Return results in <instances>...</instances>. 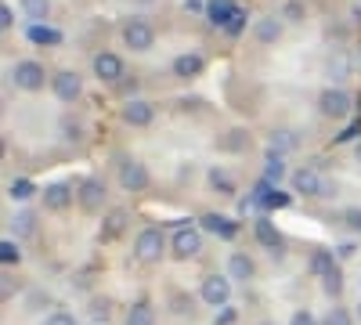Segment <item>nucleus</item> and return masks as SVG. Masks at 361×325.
<instances>
[{
	"instance_id": "nucleus-1",
	"label": "nucleus",
	"mask_w": 361,
	"mask_h": 325,
	"mask_svg": "<svg viewBox=\"0 0 361 325\" xmlns=\"http://www.w3.org/2000/svg\"><path fill=\"white\" fill-rule=\"evenodd\" d=\"M130 253H134V260H137V264H145V268L159 264V260H163V253H166V235H163V228H141Z\"/></svg>"
},
{
	"instance_id": "nucleus-2",
	"label": "nucleus",
	"mask_w": 361,
	"mask_h": 325,
	"mask_svg": "<svg viewBox=\"0 0 361 325\" xmlns=\"http://www.w3.org/2000/svg\"><path fill=\"white\" fill-rule=\"evenodd\" d=\"M289 181H293V192L304 195V199H325V195H333V185L325 181V173L318 166H296L289 173Z\"/></svg>"
},
{
	"instance_id": "nucleus-3",
	"label": "nucleus",
	"mask_w": 361,
	"mask_h": 325,
	"mask_svg": "<svg viewBox=\"0 0 361 325\" xmlns=\"http://www.w3.org/2000/svg\"><path fill=\"white\" fill-rule=\"evenodd\" d=\"M199 300L206 304V307H228L231 304V275L224 271H209V275H202V282H199Z\"/></svg>"
},
{
	"instance_id": "nucleus-4",
	"label": "nucleus",
	"mask_w": 361,
	"mask_h": 325,
	"mask_svg": "<svg viewBox=\"0 0 361 325\" xmlns=\"http://www.w3.org/2000/svg\"><path fill=\"white\" fill-rule=\"evenodd\" d=\"M202 253V228H192V224H180L170 239V257L173 260H192Z\"/></svg>"
},
{
	"instance_id": "nucleus-5",
	"label": "nucleus",
	"mask_w": 361,
	"mask_h": 325,
	"mask_svg": "<svg viewBox=\"0 0 361 325\" xmlns=\"http://www.w3.org/2000/svg\"><path fill=\"white\" fill-rule=\"evenodd\" d=\"M350 94L343 91V87H325V91L318 94V112L325 116V120H347L350 116Z\"/></svg>"
},
{
	"instance_id": "nucleus-6",
	"label": "nucleus",
	"mask_w": 361,
	"mask_h": 325,
	"mask_svg": "<svg viewBox=\"0 0 361 325\" xmlns=\"http://www.w3.org/2000/svg\"><path fill=\"white\" fill-rule=\"evenodd\" d=\"M123 44L130 47V51H152L156 47V29H152V22H145V18H127L123 22Z\"/></svg>"
},
{
	"instance_id": "nucleus-7",
	"label": "nucleus",
	"mask_w": 361,
	"mask_h": 325,
	"mask_svg": "<svg viewBox=\"0 0 361 325\" xmlns=\"http://www.w3.org/2000/svg\"><path fill=\"white\" fill-rule=\"evenodd\" d=\"M105 199H109V192H105L102 177H83V181L76 185V202H80L83 214H98L105 206Z\"/></svg>"
},
{
	"instance_id": "nucleus-8",
	"label": "nucleus",
	"mask_w": 361,
	"mask_h": 325,
	"mask_svg": "<svg viewBox=\"0 0 361 325\" xmlns=\"http://www.w3.org/2000/svg\"><path fill=\"white\" fill-rule=\"evenodd\" d=\"M119 185H123V192H148V185H152V173H148V166L141 159H119Z\"/></svg>"
},
{
	"instance_id": "nucleus-9",
	"label": "nucleus",
	"mask_w": 361,
	"mask_h": 325,
	"mask_svg": "<svg viewBox=\"0 0 361 325\" xmlns=\"http://www.w3.org/2000/svg\"><path fill=\"white\" fill-rule=\"evenodd\" d=\"M253 239H257L271 257H282V253H286V239H282V231L275 228V221H271L267 214H260V217L253 221Z\"/></svg>"
},
{
	"instance_id": "nucleus-10",
	"label": "nucleus",
	"mask_w": 361,
	"mask_h": 325,
	"mask_svg": "<svg viewBox=\"0 0 361 325\" xmlns=\"http://www.w3.org/2000/svg\"><path fill=\"white\" fill-rule=\"evenodd\" d=\"M51 91H54L58 102L73 105V102L83 94V80H80V73H73V69H58V73L51 76Z\"/></svg>"
},
{
	"instance_id": "nucleus-11",
	"label": "nucleus",
	"mask_w": 361,
	"mask_h": 325,
	"mask_svg": "<svg viewBox=\"0 0 361 325\" xmlns=\"http://www.w3.org/2000/svg\"><path fill=\"white\" fill-rule=\"evenodd\" d=\"M11 80H15V87H22V91H44V80H47V73H44V66H40V62H33V58H25V62H15Z\"/></svg>"
},
{
	"instance_id": "nucleus-12",
	"label": "nucleus",
	"mask_w": 361,
	"mask_h": 325,
	"mask_svg": "<svg viewBox=\"0 0 361 325\" xmlns=\"http://www.w3.org/2000/svg\"><path fill=\"white\" fill-rule=\"evenodd\" d=\"M119 120H123L127 127H148L156 120V105L145 102V98H127L123 109H119Z\"/></svg>"
},
{
	"instance_id": "nucleus-13",
	"label": "nucleus",
	"mask_w": 361,
	"mask_h": 325,
	"mask_svg": "<svg viewBox=\"0 0 361 325\" xmlns=\"http://www.w3.org/2000/svg\"><path fill=\"white\" fill-rule=\"evenodd\" d=\"M257 199H260V206H264V214H271V210H286V206L293 202V195H286L275 181H264V177H260V181L250 188Z\"/></svg>"
},
{
	"instance_id": "nucleus-14",
	"label": "nucleus",
	"mask_w": 361,
	"mask_h": 325,
	"mask_svg": "<svg viewBox=\"0 0 361 325\" xmlns=\"http://www.w3.org/2000/svg\"><path fill=\"white\" fill-rule=\"evenodd\" d=\"M94 76H98L102 83H119V80L127 76L123 58L112 54V51H98V54H94Z\"/></svg>"
},
{
	"instance_id": "nucleus-15",
	"label": "nucleus",
	"mask_w": 361,
	"mask_h": 325,
	"mask_svg": "<svg viewBox=\"0 0 361 325\" xmlns=\"http://www.w3.org/2000/svg\"><path fill=\"white\" fill-rule=\"evenodd\" d=\"M40 195H44V210H51V214H62V210H69L73 199H76V192H73L66 181H54V185H47Z\"/></svg>"
},
{
	"instance_id": "nucleus-16",
	"label": "nucleus",
	"mask_w": 361,
	"mask_h": 325,
	"mask_svg": "<svg viewBox=\"0 0 361 325\" xmlns=\"http://www.w3.org/2000/svg\"><path fill=\"white\" fill-rule=\"evenodd\" d=\"M199 228L209 231V235H217V239H224V243H231L235 235H238V224L231 217H224V214H202Z\"/></svg>"
},
{
	"instance_id": "nucleus-17",
	"label": "nucleus",
	"mask_w": 361,
	"mask_h": 325,
	"mask_svg": "<svg viewBox=\"0 0 361 325\" xmlns=\"http://www.w3.org/2000/svg\"><path fill=\"white\" fill-rule=\"evenodd\" d=\"M282 29H286V22H282L279 15H264V18L253 22V37H257L260 44H275V40L282 37Z\"/></svg>"
},
{
	"instance_id": "nucleus-18",
	"label": "nucleus",
	"mask_w": 361,
	"mask_h": 325,
	"mask_svg": "<svg viewBox=\"0 0 361 325\" xmlns=\"http://www.w3.org/2000/svg\"><path fill=\"white\" fill-rule=\"evenodd\" d=\"M307 268H311V275H314V278H329V275H333V271L340 268V260H336V253H333V250H311Z\"/></svg>"
},
{
	"instance_id": "nucleus-19",
	"label": "nucleus",
	"mask_w": 361,
	"mask_h": 325,
	"mask_svg": "<svg viewBox=\"0 0 361 325\" xmlns=\"http://www.w3.org/2000/svg\"><path fill=\"white\" fill-rule=\"evenodd\" d=\"M228 275H231V282H253V278H257V264H253V257H246V253H231V257H228Z\"/></svg>"
},
{
	"instance_id": "nucleus-20",
	"label": "nucleus",
	"mask_w": 361,
	"mask_h": 325,
	"mask_svg": "<svg viewBox=\"0 0 361 325\" xmlns=\"http://www.w3.org/2000/svg\"><path fill=\"white\" fill-rule=\"evenodd\" d=\"M202 66H206V62H202V54L188 51V54H177L170 69H173V76H177V80H192V76H199V73H202Z\"/></svg>"
},
{
	"instance_id": "nucleus-21",
	"label": "nucleus",
	"mask_w": 361,
	"mask_h": 325,
	"mask_svg": "<svg viewBox=\"0 0 361 325\" xmlns=\"http://www.w3.org/2000/svg\"><path fill=\"white\" fill-rule=\"evenodd\" d=\"M238 4H231V0H206V22L214 25V29H224L231 22Z\"/></svg>"
},
{
	"instance_id": "nucleus-22",
	"label": "nucleus",
	"mask_w": 361,
	"mask_h": 325,
	"mask_svg": "<svg viewBox=\"0 0 361 325\" xmlns=\"http://www.w3.org/2000/svg\"><path fill=\"white\" fill-rule=\"evenodd\" d=\"M127 221H130V217H127V210H112V214H109V217L102 221V231H98V239H102V243H116L119 235L127 231Z\"/></svg>"
},
{
	"instance_id": "nucleus-23",
	"label": "nucleus",
	"mask_w": 361,
	"mask_h": 325,
	"mask_svg": "<svg viewBox=\"0 0 361 325\" xmlns=\"http://www.w3.org/2000/svg\"><path fill=\"white\" fill-rule=\"evenodd\" d=\"M206 181H209V188H214L217 195H224V199H231L235 192H238V185H235V177L228 173V170H221V166H214L206 173Z\"/></svg>"
},
{
	"instance_id": "nucleus-24",
	"label": "nucleus",
	"mask_w": 361,
	"mask_h": 325,
	"mask_svg": "<svg viewBox=\"0 0 361 325\" xmlns=\"http://www.w3.org/2000/svg\"><path fill=\"white\" fill-rule=\"evenodd\" d=\"M127 325H156V307H152V300H148V297L134 300L130 311H127Z\"/></svg>"
},
{
	"instance_id": "nucleus-25",
	"label": "nucleus",
	"mask_w": 361,
	"mask_h": 325,
	"mask_svg": "<svg viewBox=\"0 0 361 325\" xmlns=\"http://www.w3.org/2000/svg\"><path fill=\"white\" fill-rule=\"evenodd\" d=\"M286 177V156L282 152H275V149H267V156H264V181H282Z\"/></svg>"
},
{
	"instance_id": "nucleus-26",
	"label": "nucleus",
	"mask_w": 361,
	"mask_h": 325,
	"mask_svg": "<svg viewBox=\"0 0 361 325\" xmlns=\"http://www.w3.org/2000/svg\"><path fill=\"white\" fill-rule=\"evenodd\" d=\"M279 18L286 22V25H300L307 18V8H304V0H286V4L279 8Z\"/></svg>"
},
{
	"instance_id": "nucleus-27",
	"label": "nucleus",
	"mask_w": 361,
	"mask_h": 325,
	"mask_svg": "<svg viewBox=\"0 0 361 325\" xmlns=\"http://www.w3.org/2000/svg\"><path fill=\"white\" fill-rule=\"evenodd\" d=\"M29 40H33V44H62V33L51 29L47 22H33V25H29Z\"/></svg>"
},
{
	"instance_id": "nucleus-28",
	"label": "nucleus",
	"mask_w": 361,
	"mask_h": 325,
	"mask_svg": "<svg viewBox=\"0 0 361 325\" xmlns=\"http://www.w3.org/2000/svg\"><path fill=\"white\" fill-rule=\"evenodd\" d=\"M267 149H275V152H293L296 149V134L293 130H271L267 134Z\"/></svg>"
},
{
	"instance_id": "nucleus-29",
	"label": "nucleus",
	"mask_w": 361,
	"mask_h": 325,
	"mask_svg": "<svg viewBox=\"0 0 361 325\" xmlns=\"http://www.w3.org/2000/svg\"><path fill=\"white\" fill-rule=\"evenodd\" d=\"M221 149H224V152H246V149H250V134L238 130V127L228 130V134L221 137Z\"/></svg>"
},
{
	"instance_id": "nucleus-30",
	"label": "nucleus",
	"mask_w": 361,
	"mask_h": 325,
	"mask_svg": "<svg viewBox=\"0 0 361 325\" xmlns=\"http://www.w3.org/2000/svg\"><path fill=\"white\" fill-rule=\"evenodd\" d=\"M22 11L29 22H47L51 15V0H22Z\"/></svg>"
},
{
	"instance_id": "nucleus-31",
	"label": "nucleus",
	"mask_w": 361,
	"mask_h": 325,
	"mask_svg": "<svg viewBox=\"0 0 361 325\" xmlns=\"http://www.w3.org/2000/svg\"><path fill=\"white\" fill-rule=\"evenodd\" d=\"M8 195H11L15 202H25V199H33V195H37V185L29 181V177H18V181L8 185Z\"/></svg>"
},
{
	"instance_id": "nucleus-32",
	"label": "nucleus",
	"mask_w": 361,
	"mask_h": 325,
	"mask_svg": "<svg viewBox=\"0 0 361 325\" xmlns=\"http://www.w3.org/2000/svg\"><path fill=\"white\" fill-rule=\"evenodd\" d=\"M11 228H15V235H33V231H37V217L29 214V210H18V214L11 217Z\"/></svg>"
},
{
	"instance_id": "nucleus-33",
	"label": "nucleus",
	"mask_w": 361,
	"mask_h": 325,
	"mask_svg": "<svg viewBox=\"0 0 361 325\" xmlns=\"http://www.w3.org/2000/svg\"><path fill=\"white\" fill-rule=\"evenodd\" d=\"M18 260H22L18 243H15V239H0V264H4V268H11V264H18Z\"/></svg>"
},
{
	"instance_id": "nucleus-34",
	"label": "nucleus",
	"mask_w": 361,
	"mask_h": 325,
	"mask_svg": "<svg viewBox=\"0 0 361 325\" xmlns=\"http://www.w3.org/2000/svg\"><path fill=\"white\" fill-rule=\"evenodd\" d=\"M173 314H177V318H195V297L173 293Z\"/></svg>"
},
{
	"instance_id": "nucleus-35",
	"label": "nucleus",
	"mask_w": 361,
	"mask_h": 325,
	"mask_svg": "<svg viewBox=\"0 0 361 325\" xmlns=\"http://www.w3.org/2000/svg\"><path fill=\"white\" fill-rule=\"evenodd\" d=\"M322 325H354V318H350L347 307H329V314L322 318Z\"/></svg>"
},
{
	"instance_id": "nucleus-36",
	"label": "nucleus",
	"mask_w": 361,
	"mask_h": 325,
	"mask_svg": "<svg viewBox=\"0 0 361 325\" xmlns=\"http://www.w3.org/2000/svg\"><path fill=\"white\" fill-rule=\"evenodd\" d=\"M246 18H250V15H246L243 8H235V15H231V22L224 25V33H228V37H238V33H243V29H246Z\"/></svg>"
},
{
	"instance_id": "nucleus-37",
	"label": "nucleus",
	"mask_w": 361,
	"mask_h": 325,
	"mask_svg": "<svg viewBox=\"0 0 361 325\" xmlns=\"http://www.w3.org/2000/svg\"><path fill=\"white\" fill-rule=\"evenodd\" d=\"M322 289L329 293V297H340V293H343V275H340V268L329 275V278H322Z\"/></svg>"
},
{
	"instance_id": "nucleus-38",
	"label": "nucleus",
	"mask_w": 361,
	"mask_h": 325,
	"mask_svg": "<svg viewBox=\"0 0 361 325\" xmlns=\"http://www.w3.org/2000/svg\"><path fill=\"white\" fill-rule=\"evenodd\" d=\"M289 325H322V321H318V318H314V314H311L307 307H300V311H293Z\"/></svg>"
},
{
	"instance_id": "nucleus-39",
	"label": "nucleus",
	"mask_w": 361,
	"mask_h": 325,
	"mask_svg": "<svg viewBox=\"0 0 361 325\" xmlns=\"http://www.w3.org/2000/svg\"><path fill=\"white\" fill-rule=\"evenodd\" d=\"M44 325H80V321H76V318H73L69 311H51Z\"/></svg>"
},
{
	"instance_id": "nucleus-40",
	"label": "nucleus",
	"mask_w": 361,
	"mask_h": 325,
	"mask_svg": "<svg viewBox=\"0 0 361 325\" xmlns=\"http://www.w3.org/2000/svg\"><path fill=\"white\" fill-rule=\"evenodd\" d=\"M80 130H83V127H80L76 120H62V137H66V141H80V137H83Z\"/></svg>"
},
{
	"instance_id": "nucleus-41",
	"label": "nucleus",
	"mask_w": 361,
	"mask_h": 325,
	"mask_svg": "<svg viewBox=\"0 0 361 325\" xmlns=\"http://www.w3.org/2000/svg\"><path fill=\"white\" fill-rule=\"evenodd\" d=\"M235 321H238V311L235 307H221L217 318H214V325H235Z\"/></svg>"
},
{
	"instance_id": "nucleus-42",
	"label": "nucleus",
	"mask_w": 361,
	"mask_h": 325,
	"mask_svg": "<svg viewBox=\"0 0 361 325\" xmlns=\"http://www.w3.org/2000/svg\"><path fill=\"white\" fill-rule=\"evenodd\" d=\"M90 314H94L98 321H105V318L112 314V304H109V300H94V304H90Z\"/></svg>"
},
{
	"instance_id": "nucleus-43",
	"label": "nucleus",
	"mask_w": 361,
	"mask_h": 325,
	"mask_svg": "<svg viewBox=\"0 0 361 325\" xmlns=\"http://www.w3.org/2000/svg\"><path fill=\"white\" fill-rule=\"evenodd\" d=\"M343 221H347V228H350V231H357V235H361V206L347 210V214H343Z\"/></svg>"
},
{
	"instance_id": "nucleus-44",
	"label": "nucleus",
	"mask_w": 361,
	"mask_h": 325,
	"mask_svg": "<svg viewBox=\"0 0 361 325\" xmlns=\"http://www.w3.org/2000/svg\"><path fill=\"white\" fill-rule=\"evenodd\" d=\"M15 25V11L8 4H0V29H11Z\"/></svg>"
},
{
	"instance_id": "nucleus-45",
	"label": "nucleus",
	"mask_w": 361,
	"mask_h": 325,
	"mask_svg": "<svg viewBox=\"0 0 361 325\" xmlns=\"http://www.w3.org/2000/svg\"><path fill=\"white\" fill-rule=\"evenodd\" d=\"M354 250H357L354 243H340L333 253H336V260H350V257H354Z\"/></svg>"
},
{
	"instance_id": "nucleus-46",
	"label": "nucleus",
	"mask_w": 361,
	"mask_h": 325,
	"mask_svg": "<svg viewBox=\"0 0 361 325\" xmlns=\"http://www.w3.org/2000/svg\"><path fill=\"white\" fill-rule=\"evenodd\" d=\"M40 304H44V307L51 304V297H47V293H44V297H40V293H33V297H29V311H40Z\"/></svg>"
},
{
	"instance_id": "nucleus-47",
	"label": "nucleus",
	"mask_w": 361,
	"mask_h": 325,
	"mask_svg": "<svg viewBox=\"0 0 361 325\" xmlns=\"http://www.w3.org/2000/svg\"><path fill=\"white\" fill-rule=\"evenodd\" d=\"M185 11H192V15H206V0H185Z\"/></svg>"
},
{
	"instance_id": "nucleus-48",
	"label": "nucleus",
	"mask_w": 361,
	"mask_h": 325,
	"mask_svg": "<svg viewBox=\"0 0 361 325\" xmlns=\"http://www.w3.org/2000/svg\"><path fill=\"white\" fill-rule=\"evenodd\" d=\"M336 80H343V73H347V62H343V54H336V69H329Z\"/></svg>"
},
{
	"instance_id": "nucleus-49",
	"label": "nucleus",
	"mask_w": 361,
	"mask_h": 325,
	"mask_svg": "<svg viewBox=\"0 0 361 325\" xmlns=\"http://www.w3.org/2000/svg\"><path fill=\"white\" fill-rule=\"evenodd\" d=\"M134 87H137L134 80H119V91H123V94H130V91H134Z\"/></svg>"
},
{
	"instance_id": "nucleus-50",
	"label": "nucleus",
	"mask_w": 361,
	"mask_h": 325,
	"mask_svg": "<svg viewBox=\"0 0 361 325\" xmlns=\"http://www.w3.org/2000/svg\"><path fill=\"white\" fill-rule=\"evenodd\" d=\"M350 18H354V22L361 25V8H350Z\"/></svg>"
},
{
	"instance_id": "nucleus-51",
	"label": "nucleus",
	"mask_w": 361,
	"mask_h": 325,
	"mask_svg": "<svg viewBox=\"0 0 361 325\" xmlns=\"http://www.w3.org/2000/svg\"><path fill=\"white\" fill-rule=\"evenodd\" d=\"M357 314H361V307H357Z\"/></svg>"
},
{
	"instance_id": "nucleus-52",
	"label": "nucleus",
	"mask_w": 361,
	"mask_h": 325,
	"mask_svg": "<svg viewBox=\"0 0 361 325\" xmlns=\"http://www.w3.org/2000/svg\"><path fill=\"white\" fill-rule=\"evenodd\" d=\"M264 325H271V321H264Z\"/></svg>"
},
{
	"instance_id": "nucleus-53",
	"label": "nucleus",
	"mask_w": 361,
	"mask_h": 325,
	"mask_svg": "<svg viewBox=\"0 0 361 325\" xmlns=\"http://www.w3.org/2000/svg\"><path fill=\"white\" fill-rule=\"evenodd\" d=\"M357 102H361V98H357Z\"/></svg>"
}]
</instances>
